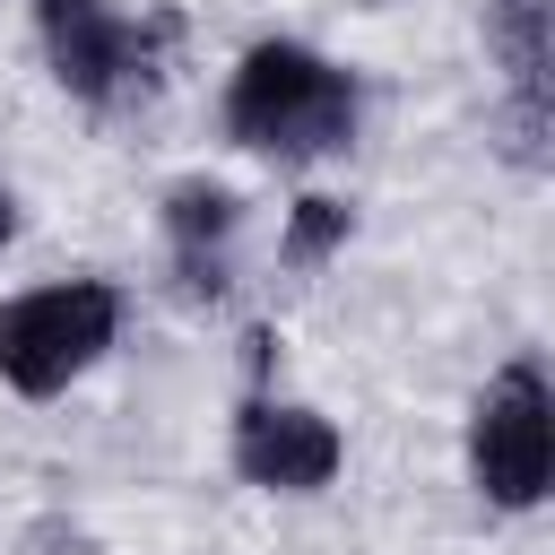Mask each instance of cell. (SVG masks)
Returning <instances> with one entry per match:
<instances>
[{
    "instance_id": "obj_1",
    "label": "cell",
    "mask_w": 555,
    "mask_h": 555,
    "mask_svg": "<svg viewBox=\"0 0 555 555\" xmlns=\"http://www.w3.org/2000/svg\"><path fill=\"white\" fill-rule=\"evenodd\" d=\"M225 121H234V139L260 147V156H330V147H347V130H356V87H347V69H330V61L304 52V43H260V52H243V69H234Z\"/></svg>"
},
{
    "instance_id": "obj_2",
    "label": "cell",
    "mask_w": 555,
    "mask_h": 555,
    "mask_svg": "<svg viewBox=\"0 0 555 555\" xmlns=\"http://www.w3.org/2000/svg\"><path fill=\"white\" fill-rule=\"evenodd\" d=\"M121 330V295L95 286V278H69V286H35L17 304H0V382L26 390V399H52L69 390Z\"/></svg>"
},
{
    "instance_id": "obj_3",
    "label": "cell",
    "mask_w": 555,
    "mask_h": 555,
    "mask_svg": "<svg viewBox=\"0 0 555 555\" xmlns=\"http://www.w3.org/2000/svg\"><path fill=\"white\" fill-rule=\"evenodd\" d=\"M468 468L494 503L529 512L555 477V399H546V373L538 364H503L494 390L477 399V425H468Z\"/></svg>"
},
{
    "instance_id": "obj_4",
    "label": "cell",
    "mask_w": 555,
    "mask_h": 555,
    "mask_svg": "<svg viewBox=\"0 0 555 555\" xmlns=\"http://www.w3.org/2000/svg\"><path fill=\"white\" fill-rule=\"evenodd\" d=\"M35 26H43V52L61 69L69 95H121L147 78V35L113 9V0H35Z\"/></svg>"
},
{
    "instance_id": "obj_5",
    "label": "cell",
    "mask_w": 555,
    "mask_h": 555,
    "mask_svg": "<svg viewBox=\"0 0 555 555\" xmlns=\"http://www.w3.org/2000/svg\"><path fill=\"white\" fill-rule=\"evenodd\" d=\"M234 468L251 477V486H278V494H312V486H330V468H338V425L330 416H312V408H243V425H234Z\"/></svg>"
},
{
    "instance_id": "obj_6",
    "label": "cell",
    "mask_w": 555,
    "mask_h": 555,
    "mask_svg": "<svg viewBox=\"0 0 555 555\" xmlns=\"http://www.w3.org/2000/svg\"><path fill=\"white\" fill-rule=\"evenodd\" d=\"M165 208H173L165 225H173V243H182V251H199V243H217V234L234 225V199H225V191H208V182H182Z\"/></svg>"
},
{
    "instance_id": "obj_7",
    "label": "cell",
    "mask_w": 555,
    "mask_h": 555,
    "mask_svg": "<svg viewBox=\"0 0 555 555\" xmlns=\"http://www.w3.org/2000/svg\"><path fill=\"white\" fill-rule=\"evenodd\" d=\"M330 243H347V208H338V199H304V208H295L286 251H295V260H321Z\"/></svg>"
},
{
    "instance_id": "obj_8",
    "label": "cell",
    "mask_w": 555,
    "mask_h": 555,
    "mask_svg": "<svg viewBox=\"0 0 555 555\" xmlns=\"http://www.w3.org/2000/svg\"><path fill=\"white\" fill-rule=\"evenodd\" d=\"M9 234H17V208H9V191H0V243H9Z\"/></svg>"
}]
</instances>
